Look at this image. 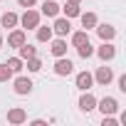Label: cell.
Here are the masks:
<instances>
[{
	"mask_svg": "<svg viewBox=\"0 0 126 126\" xmlns=\"http://www.w3.org/2000/svg\"><path fill=\"white\" fill-rule=\"evenodd\" d=\"M27 42V32L25 30H20V27H13V32L8 35V47H20V45H25Z\"/></svg>",
	"mask_w": 126,
	"mask_h": 126,
	"instance_id": "obj_5",
	"label": "cell"
},
{
	"mask_svg": "<svg viewBox=\"0 0 126 126\" xmlns=\"http://www.w3.org/2000/svg\"><path fill=\"white\" fill-rule=\"evenodd\" d=\"M30 92H32V79H27V77H17V79H15V94L25 96V94H30Z\"/></svg>",
	"mask_w": 126,
	"mask_h": 126,
	"instance_id": "obj_12",
	"label": "cell"
},
{
	"mask_svg": "<svg viewBox=\"0 0 126 126\" xmlns=\"http://www.w3.org/2000/svg\"><path fill=\"white\" fill-rule=\"evenodd\" d=\"M49 52H52L54 57H64V54H67V40H64V37H57V40H52V47H49Z\"/></svg>",
	"mask_w": 126,
	"mask_h": 126,
	"instance_id": "obj_14",
	"label": "cell"
},
{
	"mask_svg": "<svg viewBox=\"0 0 126 126\" xmlns=\"http://www.w3.org/2000/svg\"><path fill=\"white\" fill-rule=\"evenodd\" d=\"M25 121H27V111H25L22 106H13V109L8 111V124L20 126V124H25Z\"/></svg>",
	"mask_w": 126,
	"mask_h": 126,
	"instance_id": "obj_10",
	"label": "cell"
},
{
	"mask_svg": "<svg viewBox=\"0 0 126 126\" xmlns=\"http://www.w3.org/2000/svg\"><path fill=\"white\" fill-rule=\"evenodd\" d=\"M74 84H77V89H82V92H89V89H92V84H94V74L84 69V72H79V74H77Z\"/></svg>",
	"mask_w": 126,
	"mask_h": 126,
	"instance_id": "obj_9",
	"label": "cell"
},
{
	"mask_svg": "<svg viewBox=\"0 0 126 126\" xmlns=\"http://www.w3.org/2000/svg\"><path fill=\"white\" fill-rule=\"evenodd\" d=\"M79 20H82V27H84V30H92V27H96V22H99L96 13H79Z\"/></svg>",
	"mask_w": 126,
	"mask_h": 126,
	"instance_id": "obj_15",
	"label": "cell"
},
{
	"mask_svg": "<svg viewBox=\"0 0 126 126\" xmlns=\"http://www.w3.org/2000/svg\"><path fill=\"white\" fill-rule=\"evenodd\" d=\"M96 35L101 37V42H111L114 37H116V27L114 25H109V22H96Z\"/></svg>",
	"mask_w": 126,
	"mask_h": 126,
	"instance_id": "obj_4",
	"label": "cell"
},
{
	"mask_svg": "<svg viewBox=\"0 0 126 126\" xmlns=\"http://www.w3.org/2000/svg\"><path fill=\"white\" fill-rule=\"evenodd\" d=\"M17 22H20V17H17L15 13H3V17H0V25H3V27H8V30L17 27Z\"/></svg>",
	"mask_w": 126,
	"mask_h": 126,
	"instance_id": "obj_16",
	"label": "cell"
},
{
	"mask_svg": "<svg viewBox=\"0 0 126 126\" xmlns=\"http://www.w3.org/2000/svg\"><path fill=\"white\" fill-rule=\"evenodd\" d=\"M69 3H82V0H69Z\"/></svg>",
	"mask_w": 126,
	"mask_h": 126,
	"instance_id": "obj_27",
	"label": "cell"
},
{
	"mask_svg": "<svg viewBox=\"0 0 126 126\" xmlns=\"http://www.w3.org/2000/svg\"><path fill=\"white\" fill-rule=\"evenodd\" d=\"M96 109H99L101 114H116V111H119V101H116L114 96H104V99L96 101Z\"/></svg>",
	"mask_w": 126,
	"mask_h": 126,
	"instance_id": "obj_7",
	"label": "cell"
},
{
	"mask_svg": "<svg viewBox=\"0 0 126 126\" xmlns=\"http://www.w3.org/2000/svg\"><path fill=\"white\" fill-rule=\"evenodd\" d=\"M5 64L10 67V72H13V74H17V72H22V67H25V62H22L20 57H10V59L5 62Z\"/></svg>",
	"mask_w": 126,
	"mask_h": 126,
	"instance_id": "obj_21",
	"label": "cell"
},
{
	"mask_svg": "<svg viewBox=\"0 0 126 126\" xmlns=\"http://www.w3.org/2000/svg\"><path fill=\"white\" fill-rule=\"evenodd\" d=\"M0 47H3V35H0Z\"/></svg>",
	"mask_w": 126,
	"mask_h": 126,
	"instance_id": "obj_28",
	"label": "cell"
},
{
	"mask_svg": "<svg viewBox=\"0 0 126 126\" xmlns=\"http://www.w3.org/2000/svg\"><path fill=\"white\" fill-rule=\"evenodd\" d=\"M94 54H99L101 62H111V59L116 57V47H114L111 42H101V47L94 49Z\"/></svg>",
	"mask_w": 126,
	"mask_h": 126,
	"instance_id": "obj_6",
	"label": "cell"
},
{
	"mask_svg": "<svg viewBox=\"0 0 126 126\" xmlns=\"http://www.w3.org/2000/svg\"><path fill=\"white\" fill-rule=\"evenodd\" d=\"M35 30H37V42H49V40H52V35H54V32H52V27H47V25H37Z\"/></svg>",
	"mask_w": 126,
	"mask_h": 126,
	"instance_id": "obj_18",
	"label": "cell"
},
{
	"mask_svg": "<svg viewBox=\"0 0 126 126\" xmlns=\"http://www.w3.org/2000/svg\"><path fill=\"white\" fill-rule=\"evenodd\" d=\"M59 13H64V17H79V3H69L67 0V5L64 8H59Z\"/></svg>",
	"mask_w": 126,
	"mask_h": 126,
	"instance_id": "obj_17",
	"label": "cell"
},
{
	"mask_svg": "<svg viewBox=\"0 0 126 126\" xmlns=\"http://www.w3.org/2000/svg\"><path fill=\"white\" fill-rule=\"evenodd\" d=\"M25 62H27V64H25L27 72H40V69H42V59H40L37 54H35V57H27Z\"/></svg>",
	"mask_w": 126,
	"mask_h": 126,
	"instance_id": "obj_22",
	"label": "cell"
},
{
	"mask_svg": "<svg viewBox=\"0 0 126 126\" xmlns=\"http://www.w3.org/2000/svg\"><path fill=\"white\" fill-rule=\"evenodd\" d=\"M84 42H89L87 30H77V32H72V45H74V47H79V45H84Z\"/></svg>",
	"mask_w": 126,
	"mask_h": 126,
	"instance_id": "obj_20",
	"label": "cell"
},
{
	"mask_svg": "<svg viewBox=\"0 0 126 126\" xmlns=\"http://www.w3.org/2000/svg\"><path fill=\"white\" fill-rule=\"evenodd\" d=\"M8 79H13V72H10V67L5 64V62H3V64H0V82H8Z\"/></svg>",
	"mask_w": 126,
	"mask_h": 126,
	"instance_id": "obj_24",
	"label": "cell"
},
{
	"mask_svg": "<svg viewBox=\"0 0 126 126\" xmlns=\"http://www.w3.org/2000/svg\"><path fill=\"white\" fill-rule=\"evenodd\" d=\"M40 15H45V17H57V15H59V5H57V0H45L42 8H40Z\"/></svg>",
	"mask_w": 126,
	"mask_h": 126,
	"instance_id": "obj_11",
	"label": "cell"
},
{
	"mask_svg": "<svg viewBox=\"0 0 126 126\" xmlns=\"http://www.w3.org/2000/svg\"><path fill=\"white\" fill-rule=\"evenodd\" d=\"M119 89H121V92H126V74H121V77H119Z\"/></svg>",
	"mask_w": 126,
	"mask_h": 126,
	"instance_id": "obj_26",
	"label": "cell"
},
{
	"mask_svg": "<svg viewBox=\"0 0 126 126\" xmlns=\"http://www.w3.org/2000/svg\"><path fill=\"white\" fill-rule=\"evenodd\" d=\"M17 52H20L17 57H20V59L25 62L27 57H35V54H37V47H32L30 42H25V45H20V47H17Z\"/></svg>",
	"mask_w": 126,
	"mask_h": 126,
	"instance_id": "obj_19",
	"label": "cell"
},
{
	"mask_svg": "<svg viewBox=\"0 0 126 126\" xmlns=\"http://www.w3.org/2000/svg\"><path fill=\"white\" fill-rule=\"evenodd\" d=\"M52 32H54L57 37H67V35L72 32L69 17H59V15H57V20H54V25H52Z\"/></svg>",
	"mask_w": 126,
	"mask_h": 126,
	"instance_id": "obj_3",
	"label": "cell"
},
{
	"mask_svg": "<svg viewBox=\"0 0 126 126\" xmlns=\"http://www.w3.org/2000/svg\"><path fill=\"white\" fill-rule=\"evenodd\" d=\"M77 52H79V57H82V59H89V57L94 54V47H92V42H84V45H79V47H77Z\"/></svg>",
	"mask_w": 126,
	"mask_h": 126,
	"instance_id": "obj_23",
	"label": "cell"
},
{
	"mask_svg": "<svg viewBox=\"0 0 126 126\" xmlns=\"http://www.w3.org/2000/svg\"><path fill=\"white\" fill-rule=\"evenodd\" d=\"M74 72V64H72V59L64 54V57H57V62H54V74L57 77H69Z\"/></svg>",
	"mask_w": 126,
	"mask_h": 126,
	"instance_id": "obj_2",
	"label": "cell"
},
{
	"mask_svg": "<svg viewBox=\"0 0 126 126\" xmlns=\"http://www.w3.org/2000/svg\"><path fill=\"white\" fill-rule=\"evenodd\" d=\"M40 13L37 10H32V8H25V13L20 15V22L17 25H22V30H35L37 25H40Z\"/></svg>",
	"mask_w": 126,
	"mask_h": 126,
	"instance_id": "obj_1",
	"label": "cell"
},
{
	"mask_svg": "<svg viewBox=\"0 0 126 126\" xmlns=\"http://www.w3.org/2000/svg\"><path fill=\"white\" fill-rule=\"evenodd\" d=\"M79 109H82V111H87V114H89V111H94V109H96V96H94V94H89V92H84V94H82V99H79Z\"/></svg>",
	"mask_w": 126,
	"mask_h": 126,
	"instance_id": "obj_13",
	"label": "cell"
},
{
	"mask_svg": "<svg viewBox=\"0 0 126 126\" xmlns=\"http://www.w3.org/2000/svg\"><path fill=\"white\" fill-rule=\"evenodd\" d=\"M111 79H114V72H111V67H99L96 69V74H94V82L96 84H101V87H109L111 84Z\"/></svg>",
	"mask_w": 126,
	"mask_h": 126,
	"instance_id": "obj_8",
	"label": "cell"
},
{
	"mask_svg": "<svg viewBox=\"0 0 126 126\" xmlns=\"http://www.w3.org/2000/svg\"><path fill=\"white\" fill-rule=\"evenodd\" d=\"M17 5H20V8H35L37 0H17Z\"/></svg>",
	"mask_w": 126,
	"mask_h": 126,
	"instance_id": "obj_25",
	"label": "cell"
}]
</instances>
